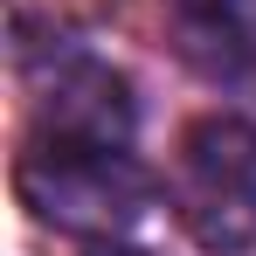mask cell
I'll return each instance as SVG.
<instances>
[{
  "label": "cell",
  "mask_w": 256,
  "mask_h": 256,
  "mask_svg": "<svg viewBox=\"0 0 256 256\" xmlns=\"http://www.w3.org/2000/svg\"><path fill=\"white\" fill-rule=\"evenodd\" d=\"M173 214L208 256L256 250V125L208 111L173 146Z\"/></svg>",
  "instance_id": "7a4b0ae2"
},
{
  "label": "cell",
  "mask_w": 256,
  "mask_h": 256,
  "mask_svg": "<svg viewBox=\"0 0 256 256\" xmlns=\"http://www.w3.org/2000/svg\"><path fill=\"white\" fill-rule=\"evenodd\" d=\"M14 187L35 208V222L62 236H125L146 208V173L132 166L125 146H90V138H56V132L28 138Z\"/></svg>",
  "instance_id": "6da1fadb"
},
{
  "label": "cell",
  "mask_w": 256,
  "mask_h": 256,
  "mask_svg": "<svg viewBox=\"0 0 256 256\" xmlns=\"http://www.w3.org/2000/svg\"><path fill=\"white\" fill-rule=\"evenodd\" d=\"M35 132H56V138H90V146H125L132 138V97L125 76L104 70L84 48H62L56 70H48L42 97H35Z\"/></svg>",
  "instance_id": "3957f363"
},
{
  "label": "cell",
  "mask_w": 256,
  "mask_h": 256,
  "mask_svg": "<svg viewBox=\"0 0 256 256\" xmlns=\"http://www.w3.org/2000/svg\"><path fill=\"white\" fill-rule=\"evenodd\" d=\"M173 42L208 84L256 76V0H166Z\"/></svg>",
  "instance_id": "277c9868"
},
{
  "label": "cell",
  "mask_w": 256,
  "mask_h": 256,
  "mask_svg": "<svg viewBox=\"0 0 256 256\" xmlns=\"http://www.w3.org/2000/svg\"><path fill=\"white\" fill-rule=\"evenodd\" d=\"M90 256H138V250H118V242H97Z\"/></svg>",
  "instance_id": "5b68a950"
}]
</instances>
